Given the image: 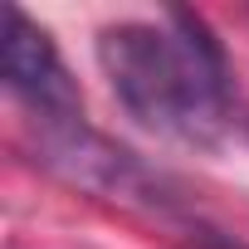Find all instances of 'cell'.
Segmentation results:
<instances>
[{"instance_id": "2", "label": "cell", "mask_w": 249, "mask_h": 249, "mask_svg": "<svg viewBox=\"0 0 249 249\" xmlns=\"http://www.w3.org/2000/svg\"><path fill=\"white\" fill-rule=\"evenodd\" d=\"M0 78L5 88L30 107L39 127H59V122H83V98L54 49V39L25 15L5 10V39H0Z\"/></svg>"}, {"instance_id": "1", "label": "cell", "mask_w": 249, "mask_h": 249, "mask_svg": "<svg viewBox=\"0 0 249 249\" xmlns=\"http://www.w3.org/2000/svg\"><path fill=\"white\" fill-rule=\"evenodd\" d=\"M98 64L112 98L157 137L215 147L234 117L225 49L186 10H171L161 25H107L98 35Z\"/></svg>"}]
</instances>
